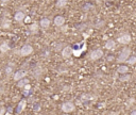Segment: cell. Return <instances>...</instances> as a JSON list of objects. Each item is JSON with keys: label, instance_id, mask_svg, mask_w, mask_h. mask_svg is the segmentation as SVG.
I'll use <instances>...</instances> for the list:
<instances>
[{"label": "cell", "instance_id": "cell-1", "mask_svg": "<svg viewBox=\"0 0 136 115\" xmlns=\"http://www.w3.org/2000/svg\"><path fill=\"white\" fill-rule=\"evenodd\" d=\"M130 56H131L130 48H123L122 50H121V52L119 53V57H118L117 61H118L119 63H123V62H126V61L129 59Z\"/></svg>", "mask_w": 136, "mask_h": 115}, {"label": "cell", "instance_id": "cell-2", "mask_svg": "<svg viewBox=\"0 0 136 115\" xmlns=\"http://www.w3.org/2000/svg\"><path fill=\"white\" fill-rule=\"evenodd\" d=\"M32 52H33V47L31 45H25V46L21 47V49L19 50V54L22 56V57L30 56Z\"/></svg>", "mask_w": 136, "mask_h": 115}, {"label": "cell", "instance_id": "cell-3", "mask_svg": "<svg viewBox=\"0 0 136 115\" xmlns=\"http://www.w3.org/2000/svg\"><path fill=\"white\" fill-rule=\"evenodd\" d=\"M75 109H76L75 105H73L72 102H70V101L64 102V103L62 105V110H63V112H65V113H70V112H73V111H75Z\"/></svg>", "mask_w": 136, "mask_h": 115}, {"label": "cell", "instance_id": "cell-4", "mask_svg": "<svg viewBox=\"0 0 136 115\" xmlns=\"http://www.w3.org/2000/svg\"><path fill=\"white\" fill-rule=\"evenodd\" d=\"M117 41H118L119 44L127 45V44H129V43L132 41V37H131L130 34H123V35H121V36H119V37L117 39Z\"/></svg>", "mask_w": 136, "mask_h": 115}, {"label": "cell", "instance_id": "cell-5", "mask_svg": "<svg viewBox=\"0 0 136 115\" xmlns=\"http://www.w3.org/2000/svg\"><path fill=\"white\" fill-rule=\"evenodd\" d=\"M72 48L70 47V46H66L65 48H63V50H62V56H63V58H65V59H69L70 57H71V54H72Z\"/></svg>", "mask_w": 136, "mask_h": 115}, {"label": "cell", "instance_id": "cell-6", "mask_svg": "<svg viewBox=\"0 0 136 115\" xmlns=\"http://www.w3.org/2000/svg\"><path fill=\"white\" fill-rule=\"evenodd\" d=\"M103 56V51L101 50V49H95L90 52V59L92 60H98L100 58H102Z\"/></svg>", "mask_w": 136, "mask_h": 115}, {"label": "cell", "instance_id": "cell-7", "mask_svg": "<svg viewBox=\"0 0 136 115\" xmlns=\"http://www.w3.org/2000/svg\"><path fill=\"white\" fill-rule=\"evenodd\" d=\"M27 76V72H25V70H18V72H16L15 74H14V80H16V81H19V80H21V79H24L25 77Z\"/></svg>", "mask_w": 136, "mask_h": 115}, {"label": "cell", "instance_id": "cell-8", "mask_svg": "<svg viewBox=\"0 0 136 115\" xmlns=\"http://www.w3.org/2000/svg\"><path fill=\"white\" fill-rule=\"evenodd\" d=\"M25 17H26V14H25L24 12H21V11L16 12L15 15H14V19H15L16 21H18V23H21V21L25 19Z\"/></svg>", "mask_w": 136, "mask_h": 115}, {"label": "cell", "instance_id": "cell-9", "mask_svg": "<svg viewBox=\"0 0 136 115\" xmlns=\"http://www.w3.org/2000/svg\"><path fill=\"white\" fill-rule=\"evenodd\" d=\"M65 24V18L63 16H56L54 18V25L58 26V27H62L63 25Z\"/></svg>", "mask_w": 136, "mask_h": 115}, {"label": "cell", "instance_id": "cell-10", "mask_svg": "<svg viewBox=\"0 0 136 115\" xmlns=\"http://www.w3.org/2000/svg\"><path fill=\"white\" fill-rule=\"evenodd\" d=\"M105 48L109 49V50H114V49L116 48V43H115V41L109 40V41L105 43Z\"/></svg>", "mask_w": 136, "mask_h": 115}, {"label": "cell", "instance_id": "cell-11", "mask_svg": "<svg viewBox=\"0 0 136 115\" xmlns=\"http://www.w3.org/2000/svg\"><path fill=\"white\" fill-rule=\"evenodd\" d=\"M39 25H41L42 28L47 29V28H49V26H50V20H49L48 18H43V19L39 21Z\"/></svg>", "mask_w": 136, "mask_h": 115}, {"label": "cell", "instance_id": "cell-12", "mask_svg": "<svg viewBox=\"0 0 136 115\" xmlns=\"http://www.w3.org/2000/svg\"><path fill=\"white\" fill-rule=\"evenodd\" d=\"M10 50V46L8 43H2L1 45H0V51H1L2 53H5Z\"/></svg>", "mask_w": 136, "mask_h": 115}, {"label": "cell", "instance_id": "cell-13", "mask_svg": "<svg viewBox=\"0 0 136 115\" xmlns=\"http://www.w3.org/2000/svg\"><path fill=\"white\" fill-rule=\"evenodd\" d=\"M67 2H68V0H58L56 3H55V7L59 8V9H62V8L66 7Z\"/></svg>", "mask_w": 136, "mask_h": 115}, {"label": "cell", "instance_id": "cell-14", "mask_svg": "<svg viewBox=\"0 0 136 115\" xmlns=\"http://www.w3.org/2000/svg\"><path fill=\"white\" fill-rule=\"evenodd\" d=\"M29 29H30V32H32V33H37V32H38V25L35 24V23L31 24Z\"/></svg>", "mask_w": 136, "mask_h": 115}, {"label": "cell", "instance_id": "cell-15", "mask_svg": "<svg viewBox=\"0 0 136 115\" xmlns=\"http://www.w3.org/2000/svg\"><path fill=\"white\" fill-rule=\"evenodd\" d=\"M117 72H118L119 74H122V75H124V74H127V73L129 72V67H128V66H126V65H122V66H119V67H118Z\"/></svg>", "mask_w": 136, "mask_h": 115}, {"label": "cell", "instance_id": "cell-16", "mask_svg": "<svg viewBox=\"0 0 136 115\" xmlns=\"http://www.w3.org/2000/svg\"><path fill=\"white\" fill-rule=\"evenodd\" d=\"M27 84H29V80L26 79V78H24V79L19 80V82H18V84H17V86H18V87H25Z\"/></svg>", "mask_w": 136, "mask_h": 115}, {"label": "cell", "instance_id": "cell-17", "mask_svg": "<svg viewBox=\"0 0 136 115\" xmlns=\"http://www.w3.org/2000/svg\"><path fill=\"white\" fill-rule=\"evenodd\" d=\"M26 100H21L20 102H19V105H18V107H17V112H21L25 108H26Z\"/></svg>", "mask_w": 136, "mask_h": 115}, {"label": "cell", "instance_id": "cell-18", "mask_svg": "<svg viewBox=\"0 0 136 115\" xmlns=\"http://www.w3.org/2000/svg\"><path fill=\"white\" fill-rule=\"evenodd\" d=\"M10 27H11V20H9V19H4V20H2L1 28H3V29H8V28H10Z\"/></svg>", "mask_w": 136, "mask_h": 115}, {"label": "cell", "instance_id": "cell-19", "mask_svg": "<svg viewBox=\"0 0 136 115\" xmlns=\"http://www.w3.org/2000/svg\"><path fill=\"white\" fill-rule=\"evenodd\" d=\"M127 63L128 64H130V65H133V64H135L136 63V56H130L129 57V59L127 60Z\"/></svg>", "mask_w": 136, "mask_h": 115}, {"label": "cell", "instance_id": "cell-20", "mask_svg": "<svg viewBox=\"0 0 136 115\" xmlns=\"http://www.w3.org/2000/svg\"><path fill=\"white\" fill-rule=\"evenodd\" d=\"M131 79V76L130 75H126V76H122L120 77V81H128Z\"/></svg>", "mask_w": 136, "mask_h": 115}, {"label": "cell", "instance_id": "cell-21", "mask_svg": "<svg viewBox=\"0 0 136 115\" xmlns=\"http://www.w3.org/2000/svg\"><path fill=\"white\" fill-rule=\"evenodd\" d=\"M12 72H13V69H12V67H11V66H8V67L5 68V73H7L8 75H10Z\"/></svg>", "mask_w": 136, "mask_h": 115}, {"label": "cell", "instance_id": "cell-22", "mask_svg": "<svg viewBox=\"0 0 136 115\" xmlns=\"http://www.w3.org/2000/svg\"><path fill=\"white\" fill-rule=\"evenodd\" d=\"M2 3H8V2H10V0H0Z\"/></svg>", "mask_w": 136, "mask_h": 115}, {"label": "cell", "instance_id": "cell-23", "mask_svg": "<svg viewBox=\"0 0 136 115\" xmlns=\"http://www.w3.org/2000/svg\"><path fill=\"white\" fill-rule=\"evenodd\" d=\"M110 115H119V113L118 112H112Z\"/></svg>", "mask_w": 136, "mask_h": 115}, {"label": "cell", "instance_id": "cell-24", "mask_svg": "<svg viewBox=\"0 0 136 115\" xmlns=\"http://www.w3.org/2000/svg\"><path fill=\"white\" fill-rule=\"evenodd\" d=\"M131 115H136V110H135V111H133V112L131 113Z\"/></svg>", "mask_w": 136, "mask_h": 115}, {"label": "cell", "instance_id": "cell-25", "mask_svg": "<svg viewBox=\"0 0 136 115\" xmlns=\"http://www.w3.org/2000/svg\"><path fill=\"white\" fill-rule=\"evenodd\" d=\"M109 1H114V0H109Z\"/></svg>", "mask_w": 136, "mask_h": 115}]
</instances>
